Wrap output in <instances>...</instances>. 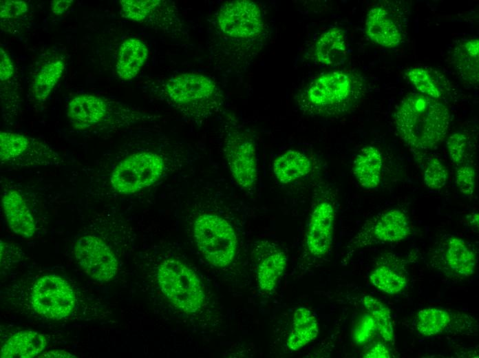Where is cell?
Returning <instances> with one entry per match:
<instances>
[{"mask_svg":"<svg viewBox=\"0 0 479 358\" xmlns=\"http://www.w3.org/2000/svg\"><path fill=\"white\" fill-rule=\"evenodd\" d=\"M29 10V6L23 1L4 0L0 1V19L3 30L10 25L17 24L20 20L25 17Z\"/></svg>","mask_w":479,"mask_h":358,"instance_id":"836d02e7","label":"cell"},{"mask_svg":"<svg viewBox=\"0 0 479 358\" xmlns=\"http://www.w3.org/2000/svg\"><path fill=\"white\" fill-rule=\"evenodd\" d=\"M477 254L464 239L446 235L433 249L429 263L447 277L462 280L476 272Z\"/></svg>","mask_w":479,"mask_h":358,"instance_id":"9a60e30c","label":"cell"},{"mask_svg":"<svg viewBox=\"0 0 479 358\" xmlns=\"http://www.w3.org/2000/svg\"><path fill=\"white\" fill-rule=\"evenodd\" d=\"M383 166V155L373 145L362 147L352 164V174L359 185L365 189H375L381 181Z\"/></svg>","mask_w":479,"mask_h":358,"instance_id":"44dd1931","label":"cell"},{"mask_svg":"<svg viewBox=\"0 0 479 358\" xmlns=\"http://www.w3.org/2000/svg\"><path fill=\"white\" fill-rule=\"evenodd\" d=\"M193 231L199 251L209 264L223 268L233 261L237 238L226 219L213 213L201 214L194 221Z\"/></svg>","mask_w":479,"mask_h":358,"instance_id":"9c48e42d","label":"cell"},{"mask_svg":"<svg viewBox=\"0 0 479 358\" xmlns=\"http://www.w3.org/2000/svg\"><path fill=\"white\" fill-rule=\"evenodd\" d=\"M65 67L63 57L53 56L43 62L33 74L30 92L34 100L44 102L61 78Z\"/></svg>","mask_w":479,"mask_h":358,"instance_id":"d4e9b609","label":"cell"},{"mask_svg":"<svg viewBox=\"0 0 479 358\" xmlns=\"http://www.w3.org/2000/svg\"><path fill=\"white\" fill-rule=\"evenodd\" d=\"M162 293L178 310L193 313L202 307L205 296L199 277L183 262L175 259L162 262L157 271Z\"/></svg>","mask_w":479,"mask_h":358,"instance_id":"ba28073f","label":"cell"},{"mask_svg":"<svg viewBox=\"0 0 479 358\" xmlns=\"http://www.w3.org/2000/svg\"><path fill=\"white\" fill-rule=\"evenodd\" d=\"M47 345L45 337L34 330H21L13 334L1 347V358L38 357Z\"/></svg>","mask_w":479,"mask_h":358,"instance_id":"cb8c5ba5","label":"cell"},{"mask_svg":"<svg viewBox=\"0 0 479 358\" xmlns=\"http://www.w3.org/2000/svg\"><path fill=\"white\" fill-rule=\"evenodd\" d=\"M149 57V50L141 39L131 37L124 40L119 46L116 72L123 81L134 79Z\"/></svg>","mask_w":479,"mask_h":358,"instance_id":"7402d4cb","label":"cell"},{"mask_svg":"<svg viewBox=\"0 0 479 358\" xmlns=\"http://www.w3.org/2000/svg\"><path fill=\"white\" fill-rule=\"evenodd\" d=\"M365 32L372 41L385 48H396L402 41L399 25L393 16L381 6L374 7L368 13Z\"/></svg>","mask_w":479,"mask_h":358,"instance_id":"ffe728a7","label":"cell"},{"mask_svg":"<svg viewBox=\"0 0 479 358\" xmlns=\"http://www.w3.org/2000/svg\"><path fill=\"white\" fill-rule=\"evenodd\" d=\"M2 209L7 224L12 233L30 238L36 231V224L28 205L19 191L6 190L1 197Z\"/></svg>","mask_w":479,"mask_h":358,"instance_id":"d6986e66","label":"cell"},{"mask_svg":"<svg viewBox=\"0 0 479 358\" xmlns=\"http://www.w3.org/2000/svg\"><path fill=\"white\" fill-rule=\"evenodd\" d=\"M448 179V171L445 165L436 157H432L426 163L423 181L430 189L438 190L445 187Z\"/></svg>","mask_w":479,"mask_h":358,"instance_id":"d6a6232c","label":"cell"},{"mask_svg":"<svg viewBox=\"0 0 479 358\" xmlns=\"http://www.w3.org/2000/svg\"><path fill=\"white\" fill-rule=\"evenodd\" d=\"M376 332L375 322L368 313L357 323L353 333V339L358 344H363L371 340Z\"/></svg>","mask_w":479,"mask_h":358,"instance_id":"8d00e7d4","label":"cell"},{"mask_svg":"<svg viewBox=\"0 0 479 358\" xmlns=\"http://www.w3.org/2000/svg\"><path fill=\"white\" fill-rule=\"evenodd\" d=\"M30 301L39 315L59 320L72 314L76 299L73 288L64 278L45 275L34 282Z\"/></svg>","mask_w":479,"mask_h":358,"instance_id":"5bb4252c","label":"cell"},{"mask_svg":"<svg viewBox=\"0 0 479 358\" xmlns=\"http://www.w3.org/2000/svg\"><path fill=\"white\" fill-rule=\"evenodd\" d=\"M67 114L75 129L88 131H113L160 117L119 101L87 94L70 101Z\"/></svg>","mask_w":479,"mask_h":358,"instance_id":"5b68a950","label":"cell"},{"mask_svg":"<svg viewBox=\"0 0 479 358\" xmlns=\"http://www.w3.org/2000/svg\"><path fill=\"white\" fill-rule=\"evenodd\" d=\"M312 169L310 158L304 154L288 149L279 155L273 162V173L282 185H288L308 176Z\"/></svg>","mask_w":479,"mask_h":358,"instance_id":"603a6c76","label":"cell"},{"mask_svg":"<svg viewBox=\"0 0 479 358\" xmlns=\"http://www.w3.org/2000/svg\"><path fill=\"white\" fill-rule=\"evenodd\" d=\"M286 253L275 245L268 244L266 253L257 267V277L259 288L271 291L276 286L287 266Z\"/></svg>","mask_w":479,"mask_h":358,"instance_id":"83f0119b","label":"cell"},{"mask_svg":"<svg viewBox=\"0 0 479 358\" xmlns=\"http://www.w3.org/2000/svg\"><path fill=\"white\" fill-rule=\"evenodd\" d=\"M451 122L447 107L440 100L420 93L404 97L394 112V125L410 147L429 150L446 136Z\"/></svg>","mask_w":479,"mask_h":358,"instance_id":"3957f363","label":"cell"},{"mask_svg":"<svg viewBox=\"0 0 479 358\" xmlns=\"http://www.w3.org/2000/svg\"><path fill=\"white\" fill-rule=\"evenodd\" d=\"M319 333V324L315 315L305 306L293 313L290 330L287 338L288 350L297 351L314 340Z\"/></svg>","mask_w":479,"mask_h":358,"instance_id":"4316f807","label":"cell"},{"mask_svg":"<svg viewBox=\"0 0 479 358\" xmlns=\"http://www.w3.org/2000/svg\"><path fill=\"white\" fill-rule=\"evenodd\" d=\"M364 92V81L359 74L330 71L312 78L297 96L296 103L306 115L334 117L353 109Z\"/></svg>","mask_w":479,"mask_h":358,"instance_id":"277c9868","label":"cell"},{"mask_svg":"<svg viewBox=\"0 0 479 358\" xmlns=\"http://www.w3.org/2000/svg\"><path fill=\"white\" fill-rule=\"evenodd\" d=\"M147 91L198 125L221 112L225 103L220 85L198 72H182L156 79L147 85Z\"/></svg>","mask_w":479,"mask_h":358,"instance_id":"7a4b0ae2","label":"cell"},{"mask_svg":"<svg viewBox=\"0 0 479 358\" xmlns=\"http://www.w3.org/2000/svg\"><path fill=\"white\" fill-rule=\"evenodd\" d=\"M0 90L2 118L5 123H11L18 116L21 107L17 73L0 76Z\"/></svg>","mask_w":479,"mask_h":358,"instance_id":"f546056e","label":"cell"},{"mask_svg":"<svg viewBox=\"0 0 479 358\" xmlns=\"http://www.w3.org/2000/svg\"><path fill=\"white\" fill-rule=\"evenodd\" d=\"M268 36V26L256 3L226 2L209 19L207 49L211 63L219 71L242 74L259 55Z\"/></svg>","mask_w":479,"mask_h":358,"instance_id":"6da1fadb","label":"cell"},{"mask_svg":"<svg viewBox=\"0 0 479 358\" xmlns=\"http://www.w3.org/2000/svg\"><path fill=\"white\" fill-rule=\"evenodd\" d=\"M403 260L396 255L383 254L376 262L369 275L370 283L379 290L394 295L407 286V277Z\"/></svg>","mask_w":479,"mask_h":358,"instance_id":"ac0fdd59","label":"cell"},{"mask_svg":"<svg viewBox=\"0 0 479 358\" xmlns=\"http://www.w3.org/2000/svg\"><path fill=\"white\" fill-rule=\"evenodd\" d=\"M405 74L409 81L420 94L437 100L443 97L441 79L432 70L416 67L409 68Z\"/></svg>","mask_w":479,"mask_h":358,"instance_id":"4dcf8cb0","label":"cell"},{"mask_svg":"<svg viewBox=\"0 0 479 358\" xmlns=\"http://www.w3.org/2000/svg\"><path fill=\"white\" fill-rule=\"evenodd\" d=\"M479 41L477 39L465 40L456 46L452 53L453 64L460 77L466 82H478Z\"/></svg>","mask_w":479,"mask_h":358,"instance_id":"f1b7e54d","label":"cell"},{"mask_svg":"<svg viewBox=\"0 0 479 358\" xmlns=\"http://www.w3.org/2000/svg\"><path fill=\"white\" fill-rule=\"evenodd\" d=\"M417 330L424 336L444 333L473 335L477 332V322L472 316L458 310L430 306L420 310L416 317Z\"/></svg>","mask_w":479,"mask_h":358,"instance_id":"e0dca14e","label":"cell"},{"mask_svg":"<svg viewBox=\"0 0 479 358\" xmlns=\"http://www.w3.org/2000/svg\"><path fill=\"white\" fill-rule=\"evenodd\" d=\"M412 229L409 218L403 209L392 208L381 212L366 221L351 239L346 247V257L368 246L401 242L411 235Z\"/></svg>","mask_w":479,"mask_h":358,"instance_id":"4fadbf2b","label":"cell"},{"mask_svg":"<svg viewBox=\"0 0 479 358\" xmlns=\"http://www.w3.org/2000/svg\"><path fill=\"white\" fill-rule=\"evenodd\" d=\"M368 358H390L391 353L387 346L382 342L373 344L364 354Z\"/></svg>","mask_w":479,"mask_h":358,"instance_id":"74e56055","label":"cell"},{"mask_svg":"<svg viewBox=\"0 0 479 358\" xmlns=\"http://www.w3.org/2000/svg\"><path fill=\"white\" fill-rule=\"evenodd\" d=\"M347 54L345 34L339 28H331L323 32L316 41L315 56L317 61L322 65H341L345 61Z\"/></svg>","mask_w":479,"mask_h":358,"instance_id":"484cf974","label":"cell"},{"mask_svg":"<svg viewBox=\"0 0 479 358\" xmlns=\"http://www.w3.org/2000/svg\"><path fill=\"white\" fill-rule=\"evenodd\" d=\"M1 166L12 169L57 166L59 154L46 143L23 134L0 132Z\"/></svg>","mask_w":479,"mask_h":358,"instance_id":"7c38bea8","label":"cell"},{"mask_svg":"<svg viewBox=\"0 0 479 358\" xmlns=\"http://www.w3.org/2000/svg\"><path fill=\"white\" fill-rule=\"evenodd\" d=\"M75 258L83 271L100 283L111 280L118 271V261L111 249L100 238L83 235L75 243Z\"/></svg>","mask_w":479,"mask_h":358,"instance_id":"2e32d148","label":"cell"},{"mask_svg":"<svg viewBox=\"0 0 479 358\" xmlns=\"http://www.w3.org/2000/svg\"><path fill=\"white\" fill-rule=\"evenodd\" d=\"M455 182L463 196L472 197L476 191V184L475 168L469 164L460 165L456 171Z\"/></svg>","mask_w":479,"mask_h":358,"instance_id":"d590c367","label":"cell"},{"mask_svg":"<svg viewBox=\"0 0 479 358\" xmlns=\"http://www.w3.org/2000/svg\"><path fill=\"white\" fill-rule=\"evenodd\" d=\"M446 146L452 163L462 165L468 154L469 139L466 134L461 131L453 132L449 135Z\"/></svg>","mask_w":479,"mask_h":358,"instance_id":"e575fe53","label":"cell"},{"mask_svg":"<svg viewBox=\"0 0 479 358\" xmlns=\"http://www.w3.org/2000/svg\"><path fill=\"white\" fill-rule=\"evenodd\" d=\"M467 222L473 228L478 229V213H473L467 216Z\"/></svg>","mask_w":479,"mask_h":358,"instance_id":"60d3db41","label":"cell"},{"mask_svg":"<svg viewBox=\"0 0 479 358\" xmlns=\"http://www.w3.org/2000/svg\"><path fill=\"white\" fill-rule=\"evenodd\" d=\"M222 150L235 184L241 189L254 190L259 175L256 145L251 134L231 115L224 122Z\"/></svg>","mask_w":479,"mask_h":358,"instance_id":"52a82bcc","label":"cell"},{"mask_svg":"<svg viewBox=\"0 0 479 358\" xmlns=\"http://www.w3.org/2000/svg\"><path fill=\"white\" fill-rule=\"evenodd\" d=\"M37 357H47V358H76L77 356L63 350H54L45 351Z\"/></svg>","mask_w":479,"mask_h":358,"instance_id":"ab89813d","label":"cell"},{"mask_svg":"<svg viewBox=\"0 0 479 358\" xmlns=\"http://www.w3.org/2000/svg\"><path fill=\"white\" fill-rule=\"evenodd\" d=\"M328 184L320 182L315 189V199L306 225L304 246L315 257L327 255L333 242L336 219L335 195Z\"/></svg>","mask_w":479,"mask_h":358,"instance_id":"8fae6325","label":"cell"},{"mask_svg":"<svg viewBox=\"0 0 479 358\" xmlns=\"http://www.w3.org/2000/svg\"><path fill=\"white\" fill-rule=\"evenodd\" d=\"M362 302L375 322L376 332L385 341L393 343L394 341L393 322L388 307L379 299L370 295L364 296Z\"/></svg>","mask_w":479,"mask_h":358,"instance_id":"1f68e13d","label":"cell"},{"mask_svg":"<svg viewBox=\"0 0 479 358\" xmlns=\"http://www.w3.org/2000/svg\"><path fill=\"white\" fill-rule=\"evenodd\" d=\"M165 151L140 149L125 156L110 173L111 189L120 195H131L156 184L167 168L170 155Z\"/></svg>","mask_w":479,"mask_h":358,"instance_id":"8992f818","label":"cell"},{"mask_svg":"<svg viewBox=\"0 0 479 358\" xmlns=\"http://www.w3.org/2000/svg\"><path fill=\"white\" fill-rule=\"evenodd\" d=\"M73 0H55L50 3V9L55 15L64 14L72 5Z\"/></svg>","mask_w":479,"mask_h":358,"instance_id":"f35d334b","label":"cell"},{"mask_svg":"<svg viewBox=\"0 0 479 358\" xmlns=\"http://www.w3.org/2000/svg\"><path fill=\"white\" fill-rule=\"evenodd\" d=\"M121 16L174 39L189 36L188 26L175 2L167 0H121Z\"/></svg>","mask_w":479,"mask_h":358,"instance_id":"30bf717a","label":"cell"}]
</instances>
